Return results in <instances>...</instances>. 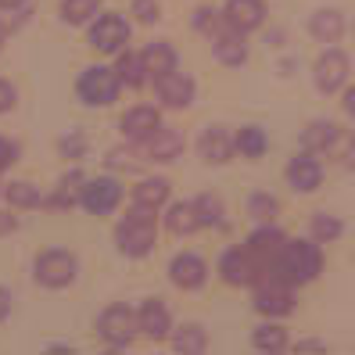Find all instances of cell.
I'll use <instances>...</instances> for the list:
<instances>
[{
	"label": "cell",
	"mask_w": 355,
	"mask_h": 355,
	"mask_svg": "<svg viewBox=\"0 0 355 355\" xmlns=\"http://www.w3.org/2000/svg\"><path fill=\"white\" fill-rule=\"evenodd\" d=\"M320 269H323V255H320L316 241H284L280 252L273 255V262L266 266V273L277 277V280H287L295 287V284L316 280Z\"/></svg>",
	"instance_id": "6da1fadb"
},
{
	"label": "cell",
	"mask_w": 355,
	"mask_h": 355,
	"mask_svg": "<svg viewBox=\"0 0 355 355\" xmlns=\"http://www.w3.org/2000/svg\"><path fill=\"white\" fill-rule=\"evenodd\" d=\"M115 241H119V252H122V255L144 259V255H148L151 248H155V241H158L155 208H140V205H133V212L119 223Z\"/></svg>",
	"instance_id": "7a4b0ae2"
},
{
	"label": "cell",
	"mask_w": 355,
	"mask_h": 355,
	"mask_svg": "<svg viewBox=\"0 0 355 355\" xmlns=\"http://www.w3.org/2000/svg\"><path fill=\"white\" fill-rule=\"evenodd\" d=\"M302 144L305 151H320V155H330V158H345L348 151H355V133H345L341 126L334 122H309L305 133H302Z\"/></svg>",
	"instance_id": "3957f363"
},
{
	"label": "cell",
	"mask_w": 355,
	"mask_h": 355,
	"mask_svg": "<svg viewBox=\"0 0 355 355\" xmlns=\"http://www.w3.org/2000/svg\"><path fill=\"white\" fill-rule=\"evenodd\" d=\"M119 83H122L119 72L104 69V65H90V69H83L76 90H79L83 104H90V108H108V104L119 97Z\"/></svg>",
	"instance_id": "277c9868"
},
{
	"label": "cell",
	"mask_w": 355,
	"mask_h": 355,
	"mask_svg": "<svg viewBox=\"0 0 355 355\" xmlns=\"http://www.w3.org/2000/svg\"><path fill=\"white\" fill-rule=\"evenodd\" d=\"M219 273L226 284H234V287H248V284H255L262 273H266V266L259 262V255L252 252V248H234V252H226L223 262H219Z\"/></svg>",
	"instance_id": "5b68a950"
},
{
	"label": "cell",
	"mask_w": 355,
	"mask_h": 355,
	"mask_svg": "<svg viewBox=\"0 0 355 355\" xmlns=\"http://www.w3.org/2000/svg\"><path fill=\"white\" fill-rule=\"evenodd\" d=\"M79 273V262L72 252H61V248H54V252H44L36 259V280L44 287H69Z\"/></svg>",
	"instance_id": "8992f818"
},
{
	"label": "cell",
	"mask_w": 355,
	"mask_h": 355,
	"mask_svg": "<svg viewBox=\"0 0 355 355\" xmlns=\"http://www.w3.org/2000/svg\"><path fill=\"white\" fill-rule=\"evenodd\" d=\"M97 330H101V338L115 345V348H126L133 341V334L140 330L137 323V312L126 309V305H112V309H104L101 312V320H97Z\"/></svg>",
	"instance_id": "52a82bcc"
},
{
	"label": "cell",
	"mask_w": 355,
	"mask_h": 355,
	"mask_svg": "<svg viewBox=\"0 0 355 355\" xmlns=\"http://www.w3.org/2000/svg\"><path fill=\"white\" fill-rule=\"evenodd\" d=\"M130 44V26L126 18L119 15H101L97 22L90 26V47L101 54H119L122 47Z\"/></svg>",
	"instance_id": "ba28073f"
},
{
	"label": "cell",
	"mask_w": 355,
	"mask_h": 355,
	"mask_svg": "<svg viewBox=\"0 0 355 355\" xmlns=\"http://www.w3.org/2000/svg\"><path fill=\"white\" fill-rule=\"evenodd\" d=\"M83 208L94 216H108L112 208L122 201V187L112 180V176H97V180H87L83 183V194H79Z\"/></svg>",
	"instance_id": "9c48e42d"
},
{
	"label": "cell",
	"mask_w": 355,
	"mask_h": 355,
	"mask_svg": "<svg viewBox=\"0 0 355 355\" xmlns=\"http://www.w3.org/2000/svg\"><path fill=\"white\" fill-rule=\"evenodd\" d=\"M155 90L162 97V104H169V108H191V101H194V79L187 76V72H165L155 79Z\"/></svg>",
	"instance_id": "30bf717a"
},
{
	"label": "cell",
	"mask_w": 355,
	"mask_h": 355,
	"mask_svg": "<svg viewBox=\"0 0 355 355\" xmlns=\"http://www.w3.org/2000/svg\"><path fill=\"white\" fill-rule=\"evenodd\" d=\"M345 79H348V58L341 51H323L316 58V87L323 94H334V90H341L345 87Z\"/></svg>",
	"instance_id": "8fae6325"
},
{
	"label": "cell",
	"mask_w": 355,
	"mask_h": 355,
	"mask_svg": "<svg viewBox=\"0 0 355 355\" xmlns=\"http://www.w3.org/2000/svg\"><path fill=\"white\" fill-rule=\"evenodd\" d=\"M183 133L173 130V126H158L148 140H144V155H148L151 162H176L183 155Z\"/></svg>",
	"instance_id": "7c38bea8"
},
{
	"label": "cell",
	"mask_w": 355,
	"mask_h": 355,
	"mask_svg": "<svg viewBox=\"0 0 355 355\" xmlns=\"http://www.w3.org/2000/svg\"><path fill=\"white\" fill-rule=\"evenodd\" d=\"M320 180H323V165L312 158V151L291 158V165H287V183L295 187L298 194H312V191L320 187Z\"/></svg>",
	"instance_id": "4fadbf2b"
},
{
	"label": "cell",
	"mask_w": 355,
	"mask_h": 355,
	"mask_svg": "<svg viewBox=\"0 0 355 355\" xmlns=\"http://www.w3.org/2000/svg\"><path fill=\"white\" fill-rule=\"evenodd\" d=\"M291 284L287 280H277V277H269V284L259 287V295H255V309L262 312V316H287L291 312Z\"/></svg>",
	"instance_id": "5bb4252c"
},
{
	"label": "cell",
	"mask_w": 355,
	"mask_h": 355,
	"mask_svg": "<svg viewBox=\"0 0 355 355\" xmlns=\"http://www.w3.org/2000/svg\"><path fill=\"white\" fill-rule=\"evenodd\" d=\"M158 126H162V115H158V108H151V104H137V108H130L126 115H122V133H126L130 140H137V144H144Z\"/></svg>",
	"instance_id": "9a60e30c"
},
{
	"label": "cell",
	"mask_w": 355,
	"mask_h": 355,
	"mask_svg": "<svg viewBox=\"0 0 355 355\" xmlns=\"http://www.w3.org/2000/svg\"><path fill=\"white\" fill-rule=\"evenodd\" d=\"M223 15H226V26H230V29H237V33H252V29H259V26H262L266 8H262V0H230Z\"/></svg>",
	"instance_id": "2e32d148"
},
{
	"label": "cell",
	"mask_w": 355,
	"mask_h": 355,
	"mask_svg": "<svg viewBox=\"0 0 355 355\" xmlns=\"http://www.w3.org/2000/svg\"><path fill=\"white\" fill-rule=\"evenodd\" d=\"M205 277H208V266H205L198 255H176V259L169 262V280H173L176 287H183V291L201 287Z\"/></svg>",
	"instance_id": "e0dca14e"
},
{
	"label": "cell",
	"mask_w": 355,
	"mask_h": 355,
	"mask_svg": "<svg viewBox=\"0 0 355 355\" xmlns=\"http://www.w3.org/2000/svg\"><path fill=\"white\" fill-rule=\"evenodd\" d=\"M137 323H140V334H148L151 341H162L165 334L173 330V320H169V309H165V302L151 298L144 302V309L137 312Z\"/></svg>",
	"instance_id": "ac0fdd59"
},
{
	"label": "cell",
	"mask_w": 355,
	"mask_h": 355,
	"mask_svg": "<svg viewBox=\"0 0 355 355\" xmlns=\"http://www.w3.org/2000/svg\"><path fill=\"white\" fill-rule=\"evenodd\" d=\"M201 158L208 162V165H223V162H230V155H234V140H230V133L226 130H219V126H212V130H205L201 133Z\"/></svg>",
	"instance_id": "d6986e66"
},
{
	"label": "cell",
	"mask_w": 355,
	"mask_h": 355,
	"mask_svg": "<svg viewBox=\"0 0 355 355\" xmlns=\"http://www.w3.org/2000/svg\"><path fill=\"white\" fill-rule=\"evenodd\" d=\"M212 47H216V58L223 61V65H244V61H248V44H244V33H237V29L219 33V36L212 40Z\"/></svg>",
	"instance_id": "ffe728a7"
},
{
	"label": "cell",
	"mask_w": 355,
	"mask_h": 355,
	"mask_svg": "<svg viewBox=\"0 0 355 355\" xmlns=\"http://www.w3.org/2000/svg\"><path fill=\"white\" fill-rule=\"evenodd\" d=\"M309 29H312V36H316L320 44H338L341 33H345V18H341V11L327 8V11H316V15H312Z\"/></svg>",
	"instance_id": "44dd1931"
},
{
	"label": "cell",
	"mask_w": 355,
	"mask_h": 355,
	"mask_svg": "<svg viewBox=\"0 0 355 355\" xmlns=\"http://www.w3.org/2000/svg\"><path fill=\"white\" fill-rule=\"evenodd\" d=\"M284 241H287V237L280 234L277 226H262V230H255V234L248 237V248H252V252L259 255L262 266H269V262H273V255L280 252V244H284Z\"/></svg>",
	"instance_id": "7402d4cb"
},
{
	"label": "cell",
	"mask_w": 355,
	"mask_h": 355,
	"mask_svg": "<svg viewBox=\"0 0 355 355\" xmlns=\"http://www.w3.org/2000/svg\"><path fill=\"white\" fill-rule=\"evenodd\" d=\"M165 226H169V234H176V237H187V234H194V230L201 226L194 201H176V205L169 208V216H165Z\"/></svg>",
	"instance_id": "603a6c76"
},
{
	"label": "cell",
	"mask_w": 355,
	"mask_h": 355,
	"mask_svg": "<svg viewBox=\"0 0 355 355\" xmlns=\"http://www.w3.org/2000/svg\"><path fill=\"white\" fill-rule=\"evenodd\" d=\"M165 201H169V180L155 176V180H140L133 187V205L140 208H162Z\"/></svg>",
	"instance_id": "cb8c5ba5"
},
{
	"label": "cell",
	"mask_w": 355,
	"mask_h": 355,
	"mask_svg": "<svg viewBox=\"0 0 355 355\" xmlns=\"http://www.w3.org/2000/svg\"><path fill=\"white\" fill-rule=\"evenodd\" d=\"M144 65H148V76H151V79H158V76H165V72L176 69V51L158 40V44H151L148 51H144Z\"/></svg>",
	"instance_id": "d4e9b609"
},
{
	"label": "cell",
	"mask_w": 355,
	"mask_h": 355,
	"mask_svg": "<svg viewBox=\"0 0 355 355\" xmlns=\"http://www.w3.org/2000/svg\"><path fill=\"white\" fill-rule=\"evenodd\" d=\"M119 79L126 87H140L148 79V65H144V54H130V51H119Z\"/></svg>",
	"instance_id": "484cf974"
},
{
	"label": "cell",
	"mask_w": 355,
	"mask_h": 355,
	"mask_svg": "<svg viewBox=\"0 0 355 355\" xmlns=\"http://www.w3.org/2000/svg\"><path fill=\"white\" fill-rule=\"evenodd\" d=\"M205 345H208V334H205L201 323H183L173 338L176 352H205Z\"/></svg>",
	"instance_id": "4316f807"
},
{
	"label": "cell",
	"mask_w": 355,
	"mask_h": 355,
	"mask_svg": "<svg viewBox=\"0 0 355 355\" xmlns=\"http://www.w3.org/2000/svg\"><path fill=\"white\" fill-rule=\"evenodd\" d=\"M4 198H8L11 208H36L40 201H44V198H40V187H33V183H26V180L4 187Z\"/></svg>",
	"instance_id": "83f0119b"
},
{
	"label": "cell",
	"mask_w": 355,
	"mask_h": 355,
	"mask_svg": "<svg viewBox=\"0 0 355 355\" xmlns=\"http://www.w3.org/2000/svg\"><path fill=\"white\" fill-rule=\"evenodd\" d=\"M266 144H269V140H266V133H262L259 126H244V130L234 137V148H237L244 158H259V155L266 151Z\"/></svg>",
	"instance_id": "f1b7e54d"
},
{
	"label": "cell",
	"mask_w": 355,
	"mask_h": 355,
	"mask_svg": "<svg viewBox=\"0 0 355 355\" xmlns=\"http://www.w3.org/2000/svg\"><path fill=\"white\" fill-rule=\"evenodd\" d=\"M252 341H255L259 352H280V348H287V330L277 327V323H262L252 334Z\"/></svg>",
	"instance_id": "f546056e"
},
{
	"label": "cell",
	"mask_w": 355,
	"mask_h": 355,
	"mask_svg": "<svg viewBox=\"0 0 355 355\" xmlns=\"http://www.w3.org/2000/svg\"><path fill=\"white\" fill-rule=\"evenodd\" d=\"M90 15H97V0H61V18L69 26H83Z\"/></svg>",
	"instance_id": "4dcf8cb0"
},
{
	"label": "cell",
	"mask_w": 355,
	"mask_h": 355,
	"mask_svg": "<svg viewBox=\"0 0 355 355\" xmlns=\"http://www.w3.org/2000/svg\"><path fill=\"white\" fill-rule=\"evenodd\" d=\"M194 208H198L201 226H219V223H223V198H219V194H201V198L194 201Z\"/></svg>",
	"instance_id": "1f68e13d"
},
{
	"label": "cell",
	"mask_w": 355,
	"mask_h": 355,
	"mask_svg": "<svg viewBox=\"0 0 355 355\" xmlns=\"http://www.w3.org/2000/svg\"><path fill=\"white\" fill-rule=\"evenodd\" d=\"M312 237H316L320 244L338 241V237H341V223L334 219V216H327V212H320L316 219H312Z\"/></svg>",
	"instance_id": "d6a6232c"
},
{
	"label": "cell",
	"mask_w": 355,
	"mask_h": 355,
	"mask_svg": "<svg viewBox=\"0 0 355 355\" xmlns=\"http://www.w3.org/2000/svg\"><path fill=\"white\" fill-rule=\"evenodd\" d=\"M194 26H198L205 36H219V33H226V29H223V26H226V15H219V11H212V8H198Z\"/></svg>",
	"instance_id": "836d02e7"
},
{
	"label": "cell",
	"mask_w": 355,
	"mask_h": 355,
	"mask_svg": "<svg viewBox=\"0 0 355 355\" xmlns=\"http://www.w3.org/2000/svg\"><path fill=\"white\" fill-rule=\"evenodd\" d=\"M248 212H252L255 219H262V223H273V216L280 212V205H277V198H269V194H255L252 201H248Z\"/></svg>",
	"instance_id": "e575fe53"
},
{
	"label": "cell",
	"mask_w": 355,
	"mask_h": 355,
	"mask_svg": "<svg viewBox=\"0 0 355 355\" xmlns=\"http://www.w3.org/2000/svg\"><path fill=\"white\" fill-rule=\"evenodd\" d=\"M158 11H162V8H158V0H133V15L140 18V22H148V26L162 18Z\"/></svg>",
	"instance_id": "d590c367"
},
{
	"label": "cell",
	"mask_w": 355,
	"mask_h": 355,
	"mask_svg": "<svg viewBox=\"0 0 355 355\" xmlns=\"http://www.w3.org/2000/svg\"><path fill=\"white\" fill-rule=\"evenodd\" d=\"M15 162H18V144L0 137V169H8V165H15Z\"/></svg>",
	"instance_id": "8d00e7d4"
},
{
	"label": "cell",
	"mask_w": 355,
	"mask_h": 355,
	"mask_svg": "<svg viewBox=\"0 0 355 355\" xmlns=\"http://www.w3.org/2000/svg\"><path fill=\"white\" fill-rule=\"evenodd\" d=\"M15 101H18L15 87H11V83H4V79H0V115H4V112H11V108H15Z\"/></svg>",
	"instance_id": "74e56055"
},
{
	"label": "cell",
	"mask_w": 355,
	"mask_h": 355,
	"mask_svg": "<svg viewBox=\"0 0 355 355\" xmlns=\"http://www.w3.org/2000/svg\"><path fill=\"white\" fill-rule=\"evenodd\" d=\"M11 302H15V298H11V291L0 287V323H4V320L11 316Z\"/></svg>",
	"instance_id": "f35d334b"
},
{
	"label": "cell",
	"mask_w": 355,
	"mask_h": 355,
	"mask_svg": "<svg viewBox=\"0 0 355 355\" xmlns=\"http://www.w3.org/2000/svg\"><path fill=\"white\" fill-rule=\"evenodd\" d=\"M11 230H18V219L11 212H0V234H11Z\"/></svg>",
	"instance_id": "ab89813d"
},
{
	"label": "cell",
	"mask_w": 355,
	"mask_h": 355,
	"mask_svg": "<svg viewBox=\"0 0 355 355\" xmlns=\"http://www.w3.org/2000/svg\"><path fill=\"white\" fill-rule=\"evenodd\" d=\"M61 151H72V155H79V151H83V140H79V137H72V140H61Z\"/></svg>",
	"instance_id": "60d3db41"
},
{
	"label": "cell",
	"mask_w": 355,
	"mask_h": 355,
	"mask_svg": "<svg viewBox=\"0 0 355 355\" xmlns=\"http://www.w3.org/2000/svg\"><path fill=\"white\" fill-rule=\"evenodd\" d=\"M345 112H348V115L355 119V87H352L348 94H345Z\"/></svg>",
	"instance_id": "b9f144b4"
},
{
	"label": "cell",
	"mask_w": 355,
	"mask_h": 355,
	"mask_svg": "<svg viewBox=\"0 0 355 355\" xmlns=\"http://www.w3.org/2000/svg\"><path fill=\"white\" fill-rule=\"evenodd\" d=\"M26 4V0H0V8H4V11H15V8H22Z\"/></svg>",
	"instance_id": "7bdbcfd3"
},
{
	"label": "cell",
	"mask_w": 355,
	"mask_h": 355,
	"mask_svg": "<svg viewBox=\"0 0 355 355\" xmlns=\"http://www.w3.org/2000/svg\"><path fill=\"white\" fill-rule=\"evenodd\" d=\"M4 36H8V26H4V22H0V47H4Z\"/></svg>",
	"instance_id": "ee69618b"
}]
</instances>
